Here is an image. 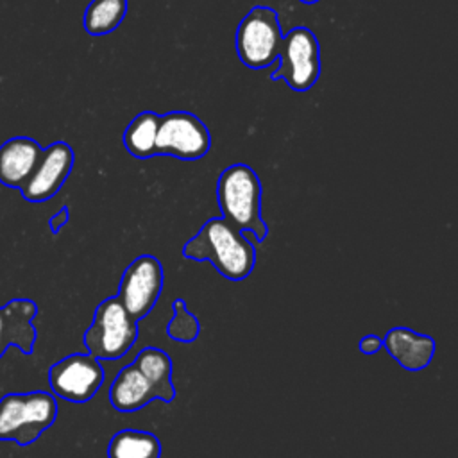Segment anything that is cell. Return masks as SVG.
Here are the masks:
<instances>
[{
	"label": "cell",
	"instance_id": "obj_1",
	"mask_svg": "<svg viewBox=\"0 0 458 458\" xmlns=\"http://www.w3.org/2000/svg\"><path fill=\"white\" fill-rule=\"evenodd\" d=\"M181 252L186 259L209 261L229 281L247 279L256 267L254 242L224 216L208 218Z\"/></svg>",
	"mask_w": 458,
	"mask_h": 458
},
{
	"label": "cell",
	"instance_id": "obj_2",
	"mask_svg": "<svg viewBox=\"0 0 458 458\" xmlns=\"http://www.w3.org/2000/svg\"><path fill=\"white\" fill-rule=\"evenodd\" d=\"M261 181L254 168L234 163L222 170L216 181V202L222 216L236 229L247 231L259 243L268 236V225L261 215Z\"/></svg>",
	"mask_w": 458,
	"mask_h": 458
},
{
	"label": "cell",
	"instance_id": "obj_3",
	"mask_svg": "<svg viewBox=\"0 0 458 458\" xmlns=\"http://www.w3.org/2000/svg\"><path fill=\"white\" fill-rule=\"evenodd\" d=\"M55 395L34 392H11L0 397V440L21 447L36 442L57 419Z\"/></svg>",
	"mask_w": 458,
	"mask_h": 458
},
{
	"label": "cell",
	"instance_id": "obj_4",
	"mask_svg": "<svg viewBox=\"0 0 458 458\" xmlns=\"http://www.w3.org/2000/svg\"><path fill=\"white\" fill-rule=\"evenodd\" d=\"M138 340V322L125 311L116 295L104 299L82 335L88 352L100 360H120Z\"/></svg>",
	"mask_w": 458,
	"mask_h": 458
},
{
	"label": "cell",
	"instance_id": "obj_5",
	"mask_svg": "<svg viewBox=\"0 0 458 458\" xmlns=\"http://www.w3.org/2000/svg\"><path fill=\"white\" fill-rule=\"evenodd\" d=\"M283 38L277 13L268 5H254L236 27V55L250 70L268 68L279 57Z\"/></svg>",
	"mask_w": 458,
	"mask_h": 458
},
{
	"label": "cell",
	"instance_id": "obj_6",
	"mask_svg": "<svg viewBox=\"0 0 458 458\" xmlns=\"http://www.w3.org/2000/svg\"><path fill=\"white\" fill-rule=\"evenodd\" d=\"M322 72L320 45L308 27L290 29L279 50V64L270 72V81L283 79L290 89L304 93L311 89Z\"/></svg>",
	"mask_w": 458,
	"mask_h": 458
},
{
	"label": "cell",
	"instance_id": "obj_7",
	"mask_svg": "<svg viewBox=\"0 0 458 458\" xmlns=\"http://www.w3.org/2000/svg\"><path fill=\"white\" fill-rule=\"evenodd\" d=\"M211 150L208 125L190 111H168L161 114L156 156H172L182 161H195Z\"/></svg>",
	"mask_w": 458,
	"mask_h": 458
},
{
	"label": "cell",
	"instance_id": "obj_8",
	"mask_svg": "<svg viewBox=\"0 0 458 458\" xmlns=\"http://www.w3.org/2000/svg\"><path fill=\"white\" fill-rule=\"evenodd\" d=\"M163 283L165 272L161 261L152 254H141L125 267L116 297L138 322L156 306L163 292Z\"/></svg>",
	"mask_w": 458,
	"mask_h": 458
},
{
	"label": "cell",
	"instance_id": "obj_9",
	"mask_svg": "<svg viewBox=\"0 0 458 458\" xmlns=\"http://www.w3.org/2000/svg\"><path fill=\"white\" fill-rule=\"evenodd\" d=\"M104 383V367L89 352H73L48 369V385L54 395L82 404L88 403Z\"/></svg>",
	"mask_w": 458,
	"mask_h": 458
},
{
	"label": "cell",
	"instance_id": "obj_10",
	"mask_svg": "<svg viewBox=\"0 0 458 458\" xmlns=\"http://www.w3.org/2000/svg\"><path fill=\"white\" fill-rule=\"evenodd\" d=\"M75 165V152L66 141H54L43 148L41 157L20 190L21 197L29 202H47L63 188Z\"/></svg>",
	"mask_w": 458,
	"mask_h": 458
},
{
	"label": "cell",
	"instance_id": "obj_11",
	"mask_svg": "<svg viewBox=\"0 0 458 458\" xmlns=\"http://www.w3.org/2000/svg\"><path fill=\"white\" fill-rule=\"evenodd\" d=\"M38 304L30 299H13L0 308V358L9 347L20 349L23 354L34 352Z\"/></svg>",
	"mask_w": 458,
	"mask_h": 458
},
{
	"label": "cell",
	"instance_id": "obj_12",
	"mask_svg": "<svg viewBox=\"0 0 458 458\" xmlns=\"http://www.w3.org/2000/svg\"><path fill=\"white\" fill-rule=\"evenodd\" d=\"M43 147L29 136H14L0 145V184L21 190L30 179Z\"/></svg>",
	"mask_w": 458,
	"mask_h": 458
},
{
	"label": "cell",
	"instance_id": "obj_13",
	"mask_svg": "<svg viewBox=\"0 0 458 458\" xmlns=\"http://www.w3.org/2000/svg\"><path fill=\"white\" fill-rule=\"evenodd\" d=\"M154 399H161L159 388L134 361L122 367L109 386L111 406L123 413L136 411Z\"/></svg>",
	"mask_w": 458,
	"mask_h": 458
},
{
	"label": "cell",
	"instance_id": "obj_14",
	"mask_svg": "<svg viewBox=\"0 0 458 458\" xmlns=\"http://www.w3.org/2000/svg\"><path fill=\"white\" fill-rule=\"evenodd\" d=\"M435 338L429 335L415 333L410 327H392L385 338L383 347L386 352L406 370L426 369L435 354Z\"/></svg>",
	"mask_w": 458,
	"mask_h": 458
},
{
	"label": "cell",
	"instance_id": "obj_15",
	"mask_svg": "<svg viewBox=\"0 0 458 458\" xmlns=\"http://www.w3.org/2000/svg\"><path fill=\"white\" fill-rule=\"evenodd\" d=\"M161 114L154 111L138 113L125 127L122 141L125 150L136 159H148L156 156V138Z\"/></svg>",
	"mask_w": 458,
	"mask_h": 458
},
{
	"label": "cell",
	"instance_id": "obj_16",
	"mask_svg": "<svg viewBox=\"0 0 458 458\" xmlns=\"http://www.w3.org/2000/svg\"><path fill=\"white\" fill-rule=\"evenodd\" d=\"M107 458H161V442L148 431L120 429L109 440Z\"/></svg>",
	"mask_w": 458,
	"mask_h": 458
},
{
	"label": "cell",
	"instance_id": "obj_17",
	"mask_svg": "<svg viewBox=\"0 0 458 458\" xmlns=\"http://www.w3.org/2000/svg\"><path fill=\"white\" fill-rule=\"evenodd\" d=\"M127 14V0H91L82 14V27L91 36H106L118 29Z\"/></svg>",
	"mask_w": 458,
	"mask_h": 458
},
{
	"label": "cell",
	"instance_id": "obj_18",
	"mask_svg": "<svg viewBox=\"0 0 458 458\" xmlns=\"http://www.w3.org/2000/svg\"><path fill=\"white\" fill-rule=\"evenodd\" d=\"M134 363L156 383L161 392V401L172 403L175 399V386L172 381V360L168 352L157 347H145L141 349Z\"/></svg>",
	"mask_w": 458,
	"mask_h": 458
},
{
	"label": "cell",
	"instance_id": "obj_19",
	"mask_svg": "<svg viewBox=\"0 0 458 458\" xmlns=\"http://www.w3.org/2000/svg\"><path fill=\"white\" fill-rule=\"evenodd\" d=\"M200 326L197 317L188 311L182 299L174 301V317L166 326V335L177 342H193L199 336Z\"/></svg>",
	"mask_w": 458,
	"mask_h": 458
},
{
	"label": "cell",
	"instance_id": "obj_20",
	"mask_svg": "<svg viewBox=\"0 0 458 458\" xmlns=\"http://www.w3.org/2000/svg\"><path fill=\"white\" fill-rule=\"evenodd\" d=\"M358 347H360V351L363 354H374V352H377L383 347V338H379L376 335H367V336H363L360 340Z\"/></svg>",
	"mask_w": 458,
	"mask_h": 458
},
{
	"label": "cell",
	"instance_id": "obj_21",
	"mask_svg": "<svg viewBox=\"0 0 458 458\" xmlns=\"http://www.w3.org/2000/svg\"><path fill=\"white\" fill-rule=\"evenodd\" d=\"M70 220V211H68V208L66 206H63L55 215H52L50 216V220H48V227H50V231L54 233V234H57L64 225H66V222Z\"/></svg>",
	"mask_w": 458,
	"mask_h": 458
},
{
	"label": "cell",
	"instance_id": "obj_22",
	"mask_svg": "<svg viewBox=\"0 0 458 458\" xmlns=\"http://www.w3.org/2000/svg\"><path fill=\"white\" fill-rule=\"evenodd\" d=\"M299 2H302V4H317L318 0H299Z\"/></svg>",
	"mask_w": 458,
	"mask_h": 458
}]
</instances>
